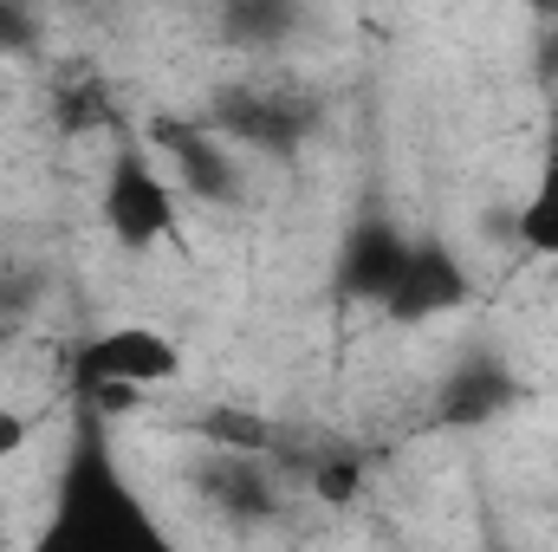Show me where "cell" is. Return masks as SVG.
Listing matches in <instances>:
<instances>
[{
    "instance_id": "cell-1",
    "label": "cell",
    "mask_w": 558,
    "mask_h": 552,
    "mask_svg": "<svg viewBox=\"0 0 558 552\" xmlns=\"http://www.w3.org/2000/svg\"><path fill=\"white\" fill-rule=\"evenodd\" d=\"M156 520L143 514L137 488L118 475L98 416L85 410V429L59 468V514L46 527V547H85V552H131V547H156Z\"/></svg>"
},
{
    "instance_id": "cell-2",
    "label": "cell",
    "mask_w": 558,
    "mask_h": 552,
    "mask_svg": "<svg viewBox=\"0 0 558 552\" xmlns=\"http://www.w3.org/2000/svg\"><path fill=\"white\" fill-rule=\"evenodd\" d=\"M105 228L111 241L124 248H156L175 235V195H169V176L143 156L137 143H124L111 156V176H105Z\"/></svg>"
},
{
    "instance_id": "cell-3",
    "label": "cell",
    "mask_w": 558,
    "mask_h": 552,
    "mask_svg": "<svg viewBox=\"0 0 558 552\" xmlns=\"http://www.w3.org/2000/svg\"><path fill=\"white\" fill-rule=\"evenodd\" d=\"M410 248H416V241H410L390 215L351 221L344 241H338V267H331L338 299H351V305H390L397 279H403V267H410Z\"/></svg>"
},
{
    "instance_id": "cell-4",
    "label": "cell",
    "mask_w": 558,
    "mask_h": 552,
    "mask_svg": "<svg viewBox=\"0 0 558 552\" xmlns=\"http://www.w3.org/2000/svg\"><path fill=\"white\" fill-rule=\"evenodd\" d=\"M72 377H78V384L118 377V384L156 391V384H175V377H182V345H175L169 332H156V325H111V332H98V338L78 345Z\"/></svg>"
},
{
    "instance_id": "cell-5",
    "label": "cell",
    "mask_w": 558,
    "mask_h": 552,
    "mask_svg": "<svg viewBox=\"0 0 558 552\" xmlns=\"http://www.w3.org/2000/svg\"><path fill=\"white\" fill-rule=\"evenodd\" d=\"M149 143L175 163V182L202 202H241V169L228 156V137L208 131V124H189V118H156Z\"/></svg>"
},
{
    "instance_id": "cell-6",
    "label": "cell",
    "mask_w": 558,
    "mask_h": 552,
    "mask_svg": "<svg viewBox=\"0 0 558 552\" xmlns=\"http://www.w3.org/2000/svg\"><path fill=\"white\" fill-rule=\"evenodd\" d=\"M468 292H474V279L461 267V254L428 235V241L410 248V267H403V279H397V292H390L384 312L403 319V325H428V319H441V312H461Z\"/></svg>"
},
{
    "instance_id": "cell-7",
    "label": "cell",
    "mask_w": 558,
    "mask_h": 552,
    "mask_svg": "<svg viewBox=\"0 0 558 552\" xmlns=\"http://www.w3.org/2000/svg\"><path fill=\"white\" fill-rule=\"evenodd\" d=\"M215 131L228 143L267 149V156H292L312 131V111L299 98H279V92H221L215 98Z\"/></svg>"
},
{
    "instance_id": "cell-8",
    "label": "cell",
    "mask_w": 558,
    "mask_h": 552,
    "mask_svg": "<svg viewBox=\"0 0 558 552\" xmlns=\"http://www.w3.org/2000/svg\"><path fill=\"white\" fill-rule=\"evenodd\" d=\"M195 494L202 501H215L228 520H274L279 501H274V481H267V468L254 461V448H215L208 442V455L195 461Z\"/></svg>"
},
{
    "instance_id": "cell-9",
    "label": "cell",
    "mask_w": 558,
    "mask_h": 552,
    "mask_svg": "<svg viewBox=\"0 0 558 552\" xmlns=\"http://www.w3.org/2000/svg\"><path fill=\"white\" fill-rule=\"evenodd\" d=\"M513 404H520V377L494 351H481V358H468V364L448 371V384L435 397V422H448V429H487L494 416H507Z\"/></svg>"
},
{
    "instance_id": "cell-10",
    "label": "cell",
    "mask_w": 558,
    "mask_h": 552,
    "mask_svg": "<svg viewBox=\"0 0 558 552\" xmlns=\"http://www.w3.org/2000/svg\"><path fill=\"white\" fill-rule=\"evenodd\" d=\"M513 241L539 261H558V131L546 137V156H539V176L513 215Z\"/></svg>"
},
{
    "instance_id": "cell-11",
    "label": "cell",
    "mask_w": 558,
    "mask_h": 552,
    "mask_svg": "<svg viewBox=\"0 0 558 552\" xmlns=\"http://www.w3.org/2000/svg\"><path fill=\"white\" fill-rule=\"evenodd\" d=\"M299 0H221V33L234 46H274L299 26Z\"/></svg>"
},
{
    "instance_id": "cell-12",
    "label": "cell",
    "mask_w": 558,
    "mask_h": 552,
    "mask_svg": "<svg viewBox=\"0 0 558 552\" xmlns=\"http://www.w3.org/2000/svg\"><path fill=\"white\" fill-rule=\"evenodd\" d=\"M357 488H364V461H357V455H344V448H325V455L312 461V494H318V501H331V507H351V501H357Z\"/></svg>"
},
{
    "instance_id": "cell-13",
    "label": "cell",
    "mask_w": 558,
    "mask_h": 552,
    "mask_svg": "<svg viewBox=\"0 0 558 552\" xmlns=\"http://www.w3.org/2000/svg\"><path fill=\"white\" fill-rule=\"evenodd\" d=\"M202 435L215 448H267V422H254V416H241V410H208L202 416Z\"/></svg>"
},
{
    "instance_id": "cell-14",
    "label": "cell",
    "mask_w": 558,
    "mask_h": 552,
    "mask_svg": "<svg viewBox=\"0 0 558 552\" xmlns=\"http://www.w3.org/2000/svg\"><path fill=\"white\" fill-rule=\"evenodd\" d=\"M78 397H85V410L98 416H131L143 404V384H118V377H98V384H78Z\"/></svg>"
},
{
    "instance_id": "cell-15",
    "label": "cell",
    "mask_w": 558,
    "mask_h": 552,
    "mask_svg": "<svg viewBox=\"0 0 558 552\" xmlns=\"http://www.w3.org/2000/svg\"><path fill=\"white\" fill-rule=\"evenodd\" d=\"M39 33V20L26 13V0H0V52H26Z\"/></svg>"
},
{
    "instance_id": "cell-16",
    "label": "cell",
    "mask_w": 558,
    "mask_h": 552,
    "mask_svg": "<svg viewBox=\"0 0 558 552\" xmlns=\"http://www.w3.org/2000/svg\"><path fill=\"white\" fill-rule=\"evenodd\" d=\"M33 442V416H20V410H0V461L7 455H20Z\"/></svg>"
},
{
    "instance_id": "cell-17",
    "label": "cell",
    "mask_w": 558,
    "mask_h": 552,
    "mask_svg": "<svg viewBox=\"0 0 558 552\" xmlns=\"http://www.w3.org/2000/svg\"><path fill=\"white\" fill-rule=\"evenodd\" d=\"M539 72H546V79H558V26L546 33V46H539Z\"/></svg>"
}]
</instances>
